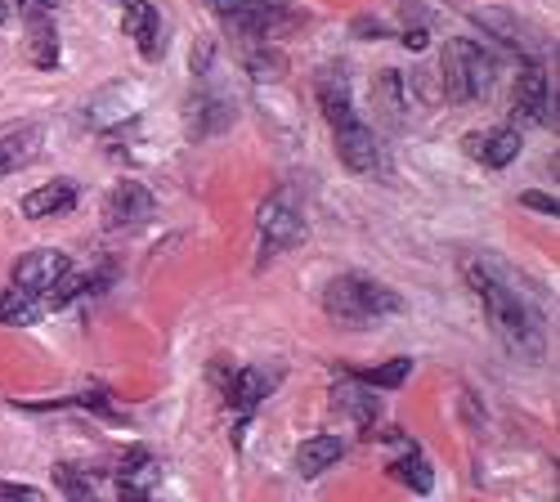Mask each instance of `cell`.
<instances>
[{"instance_id": "cell-1", "label": "cell", "mask_w": 560, "mask_h": 502, "mask_svg": "<svg viewBox=\"0 0 560 502\" xmlns=\"http://www.w3.org/2000/svg\"><path fill=\"white\" fill-rule=\"evenodd\" d=\"M466 283L480 296L485 314H489V328L498 332V341L521 354V359H542L547 350V332H542V314L538 305L516 288V279L506 273L502 260L493 256H471L466 260Z\"/></svg>"}, {"instance_id": "cell-2", "label": "cell", "mask_w": 560, "mask_h": 502, "mask_svg": "<svg viewBox=\"0 0 560 502\" xmlns=\"http://www.w3.org/2000/svg\"><path fill=\"white\" fill-rule=\"evenodd\" d=\"M323 310H328L332 324L341 328H377L386 318L404 314V296L377 279H363V273H341L323 288Z\"/></svg>"}, {"instance_id": "cell-3", "label": "cell", "mask_w": 560, "mask_h": 502, "mask_svg": "<svg viewBox=\"0 0 560 502\" xmlns=\"http://www.w3.org/2000/svg\"><path fill=\"white\" fill-rule=\"evenodd\" d=\"M207 5L215 10L220 27L238 40V50H247V45H273V36L305 23V14L283 5V0H207Z\"/></svg>"}, {"instance_id": "cell-4", "label": "cell", "mask_w": 560, "mask_h": 502, "mask_svg": "<svg viewBox=\"0 0 560 502\" xmlns=\"http://www.w3.org/2000/svg\"><path fill=\"white\" fill-rule=\"evenodd\" d=\"M444 95L453 104H476L489 100L493 85H498V55L489 45L471 40V36H457L444 45Z\"/></svg>"}, {"instance_id": "cell-5", "label": "cell", "mask_w": 560, "mask_h": 502, "mask_svg": "<svg viewBox=\"0 0 560 502\" xmlns=\"http://www.w3.org/2000/svg\"><path fill=\"white\" fill-rule=\"evenodd\" d=\"M256 230H260V265H269L273 256L292 252L305 238V207H301L296 189H273L260 202Z\"/></svg>"}, {"instance_id": "cell-6", "label": "cell", "mask_w": 560, "mask_h": 502, "mask_svg": "<svg viewBox=\"0 0 560 502\" xmlns=\"http://www.w3.org/2000/svg\"><path fill=\"white\" fill-rule=\"evenodd\" d=\"M332 140H337V157H341L346 171H354V175H386L390 171L386 144L372 135V126L363 117L341 126V130H332Z\"/></svg>"}, {"instance_id": "cell-7", "label": "cell", "mask_w": 560, "mask_h": 502, "mask_svg": "<svg viewBox=\"0 0 560 502\" xmlns=\"http://www.w3.org/2000/svg\"><path fill=\"white\" fill-rule=\"evenodd\" d=\"M233 126V100L224 90H215L211 68L198 72V90L189 95V135L194 140H207V135H220Z\"/></svg>"}, {"instance_id": "cell-8", "label": "cell", "mask_w": 560, "mask_h": 502, "mask_svg": "<svg viewBox=\"0 0 560 502\" xmlns=\"http://www.w3.org/2000/svg\"><path fill=\"white\" fill-rule=\"evenodd\" d=\"M121 10V23H126V36H135V50L144 63H158L166 55V23L158 14V5L149 0H117Z\"/></svg>"}, {"instance_id": "cell-9", "label": "cell", "mask_w": 560, "mask_h": 502, "mask_svg": "<svg viewBox=\"0 0 560 502\" xmlns=\"http://www.w3.org/2000/svg\"><path fill=\"white\" fill-rule=\"evenodd\" d=\"M158 215V202L153 194L139 185V179H121V185L108 194L104 202V224L113 234H126V230H139V224H149Z\"/></svg>"}, {"instance_id": "cell-10", "label": "cell", "mask_w": 560, "mask_h": 502, "mask_svg": "<svg viewBox=\"0 0 560 502\" xmlns=\"http://www.w3.org/2000/svg\"><path fill=\"white\" fill-rule=\"evenodd\" d=\"M516 117L556 130V81H547L538 63H525L516 77Z\"/></svg>"}, {"instance_id": "cell-11", "label": "cell", "mask_w": 560, "mask_h": 502, "mask_svg": "<svg viewBox=\"0 0 560 502\" xmlns=\"http://www.w3.org/2000/svg\"><path fill=\"white\" fill-rule=\"evenodd\" d=\"M72 265H68V256L63 252H55V247H36V252H27L19 265H14V283L10 288H19V292H27V296H45L50 292L63 273H68Z\"/></svg>"}, {"instance_id": "cell-12", "label": "cell", "mask_w": 560, "mask_h": 502, "mask_svg": "<svg viewBox=\"0 0 560 502\" xmlns=\"http://www.w3.org/2000/svg\"><path fill=\"white\" fill-rule=\"evenodd\" d=\"M462 149H466V157H476L480 166L502 171V166H511L521 157V130L516 126H489V130L466 135Z\"/></svg>"}, {"instance_id": "cell-13", "label": "cell", "mask_w": 560, "mask_h": 502, "mask_svg": "<svg viewBox=\"0 0 560 502\" xmlns=\"http://www.w3.org/2000/svg\"><path fill=\"white\" fill-rule=\"evenodd\" d=\"M40 153H45V130L36 121L5 126V130H0V179L14 175V171H27Z\"/></svg>"}, {"instance_id": "cell-14", "label": "cell", "mask_w": 560, "mask_h": 502, "mask_svg": "<svg viewBox=\"0 0 560 502\" xmlns=\"http://www.w3.org/2000/svg\"><path fill=\"white\" fill-rule=\"evenodd\" d=\"M314 100H318V108H323V117H328L332 130L359 121L354 100H350V77H346L341 63H332V68H323V72H318V81H314Z\"/></svg>"}, {"instance_id": "cell-15", "label": "cell", "mask_w": 560, "mask_h": 502, "mask_svg": "<svg viewBox=\"0 0 560 502\" xmlns=\"http://www.w3.org/2000/svg\"><path fill=\"white\" fill-rule=\"evenodd\" d=\"M77 202H81V189L72 185V179H50V185H40L23 198V215L27 220H50V215H68Z\"/></svg>"}, {"instance_id": "cell-16", "label": "cell", "mask_w": 560, "mask_h": 502, "mask_svg": "<svg viewBox=\"0 0 560 502\" xmlns=\"http://www.w3.org/2000/svg\"><path fill=\"white\" fill-rule=\"evenodd\" d=\"M269 390H273V377L265 373V369H243V373H233V382H229V404L238 408V427H247V418L256 413V408L269 399Z\"/></svg>"}, {"instance_id": "cell-17", "label": "cell", "mask_w": 560, "mask_h": 502, "mask_svg": "<svg viewBox=\"0 0 560 502\" xmlns=\"http://www.w3.org/2000/svg\"><path fill=\"white\" fill-rule=\"evenodd\" d=\"M332 399H337L341 413H350L354 427L372 431V422H377V395H372V386H363L359 377H350V382H337Z\"/></svg>"}, {"instance_id": "cell-18", "label": "cell", "mask_w": 560, "mask_h": 502, "mask_svg": "<svg viewBox=\"0 0 560 502\" xmlns=\"http://www.w3.org/2000/svg\"><path fill=\"white\" fill-rule=\"evenodd\" d=\"M341 453H346V444H341L337 435H314V440H305V444L296 448V471H301L305 480H314V476H323L328 467H337Z\"/></svg>"}, {"instance_id": "cell-19", "label": "cell", "mask_w": 560, "mask_h": 502, "mask_svg": "<svg viewBox=\"0 0 560 502\" xmlns=\"http://www.w3.org/2000/svg\"><path fill=\"white\" fill-rule=\"evenodd\" d=\"M158 458L144 448V444H135V448H126L121 453V463H117V485H126V489H144V493H153V485H158Z\"/></svg>"}, {"instance_id": "cell-20", "label": "cell", "mask_w": 560, "mask_h": 502, "mask_svg": "<svg viewBox=\"0 0 560 502\" xmlns=\"http://www.w3.org/2000/svg\"><path fill=\"white\" fill-rule=\"evenodd\" d=\"M27 59L40 72L59 68V32H55V19H32L27 23Z\"/></svg>"}, {"instance_id": "cell-21", "label": "cell", "mask_w": 560, "mask_h": 502, "mask_svg": "<svg viewBox=\"0 0 560 502\" xmlns=\"http://www.w3.org/2000/svg\"><path fill=\"white\" fill-rule=\"evenodd\" d=\"M377 100H382L390 126H404V121H408V81H404L395 68H386V72L377 77Z\"/></svg>"}, {"instance_id": "cell-22", "label": "cell", "mask_w": 560, "mask_h": 502, "mask_svg": "<svg viewBox=\"0 0 560 502\" xmlns=\"http://www.w3.org/2000/svg\"><path fill=\"white\" fill-rule=\"evenodd\" d=\"M40 301L36 296H27V292H19V288H5L0 292V324H10V328H32L36 318H40Z\"/></svg>"}, {"instance_id": "cell-23", "label": "cell", "mask_w": 560, "mask_h": 502, "mask_svg": "<svg viewBox=\"0 0 560 502\" xmlns=\"http://www.w3.org/2000/svg\"><path fill=\"white\" fill-rule=\"evenodd\" d=\"M243 55V68L256 77V81H278L288 72V59L273 50V45H247V50H238Z\"/></svg>"}, {"instance_id": "cell-24", "label": "cell", "mask_w": 560, "mask_h": 502, "mask_svg": "<svg viewBox=\"0 0 560 502\" xmlns=\"http://www.w3.org/2000/svg\"><path fill=\"white\" fill-rule=\"evenodd\" d=\"M395 476L412 489V493H431V485H435V471H431V463L417 453V444H408V453L404 458H395Z\"/></svg>"}, {"instance_id": "cell-25", "label": "cell", "mask_w": 560, "mask_h": 502, "mask_svg": "<svg viewBox=\"0 0 560 502\" xmlns=\"http://www.w3.org/2000/svg\"><path fill=\"white\" fill-rule=\"evenodd\" d=\"M408 377H412V359H390V363H382V369L359 373V382L372 386V390H399Z\"/></svg>"}, {"instance_id": "cell-26", "label": "cell", "mask_w": 560, "mask_h": 502, "mask_svg": "<svg viewBox=\"0 0 560 502\" xmlns=\"http://www.w3.org/2000/svg\"><path fill=\"white\" fill-rule=\"evenodd\" d=\"M476 23H480V27H489L498 40H506L511 50H529V40L521 36V23L511 19L506 10H480V14H476Z\"/></svg>"}, {"instance_id": "cell-27", "label": "cell", "mask_w": 560, "mask_h": 502, "mask_svg": "<svg viewBox=\"0 0 560 502\" xmlns=\"http://www.w3.org/2000/svg\"><path fill=\"white\" fill-rule=\"evenodd\" d=\"M55 485H59V493H63L68 502H100V498H95V485H90L85 471L72 467V463H59V467H55Z\"/></svg>"}, {"instance_id": "cell-28", "label": "cell", "mask_w": 560, "mask_h": 502, "mask_svg": "<svg viewBox=\"0 0 560 502\" xmlns=\"http://www.w3.org/2000/svg\"><path fill=\"white\" fill-rule=\"evenodd\" d=\"M14 10L23 14V23H32V19H55V0H14Z\"/></svg>"}, {"instance_id": "cell-29", "label": "cell", "mask_w": 560, "mask_h": 502, "mask_svg": "<svg viewBox=\"0 0 560 502\" xmlns=\"http://www.w3.org/2000/svg\"><path fill=\"white\" fill-rule=\"evenodd\" d=\"M0 502H40V489H32V485H14V480H0Z\"/></svg>"}, {"instance_id": "cell-30", "label": "cell", "mask_w": 560, "mask_h": 502, "mask_svg": "<svg viewBox=\"0 0 560 502\" xmlns=\"http://www.w3.org/2000/svg\"><path fill=\"white\" fill-rule=\"evenodd\" d=\"M521 202L534 207V211H542V215H560V202H556L551 194H534V189H529V194H521Z\"/></svg>"}, {"instance_id": "cell-31", "label": "cell", "mask_w": 560, "mask_h": 502, "mask_svg": "<svg viewBox=\"0 0 560 502\" xmlns=\"http://www.w3.org/2000/svg\"><path fill=\"white\" fill-rule=\"evenodd\" d=\"M404 45H408V50H427V45H431V32L422 27V23H417V27H404V36H399Z\"/></svg>"}, {"instance_id": "cell-32", "label": "cell", "mask_w": 560, "mask_h": 502, "mask_svg": "<svg viewBox=\"0 0 560 502\" xmlns=\"http://www.w3.org/2000/svg\"><path fill=\"white\" fill-rule=\"evenodd\" d=\"M354 32H359L363 40H382V36H386V23H377V19H354Z\"/></svg>"}, {"instance_id": "cell-33", "label": "cell", "mask_w": 560, "mask_h": 502, "mask_svg": "<svg viewBox=\"0 0 560 502\" xmlns=\"http://www.w3.org/2000/svg\"><path fill=\"white\" fill-rule=\"evenodd\" d=\"M117 502H158V498L144 493V489H126V485H117Z\"/></svg>"}, {"instance_id": "cell-34", "label": "cell", "mask_w": 560, "mask_h": 502, "mask_svg": "<svg viewBox=\"0 0 560 502\" xmlns=\"http://www.w3.org/2000/svg\"><path fill=\"white\" fill-rule=\"evenodd\" d=\"M5 19H10V5H5V0H0V27H5Z\"/></svg>"}]
</instances>
